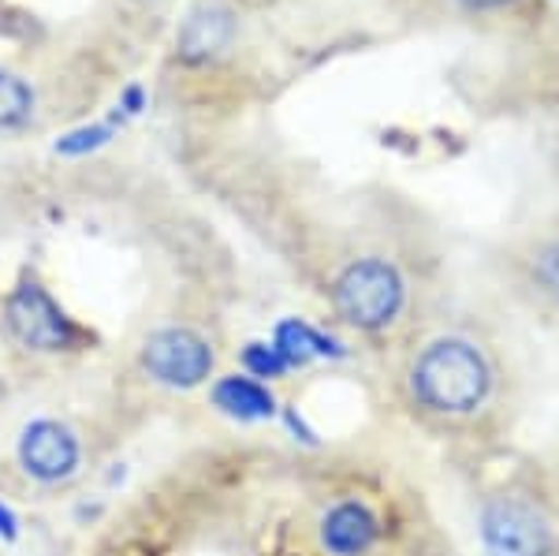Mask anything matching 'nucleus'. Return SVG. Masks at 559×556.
Listing matches in <instances>:
<instances>
[{"label": "nucleus", "instance_id": "obj_1", "mask_svg": "<svg viewBox=\"0 0 559 556\" xmlns=\"http://www.w3.org/2000/svg\"><path fill=\"white\" fill-rule=\"evenodd\" d=\"M403 392L421 418L466 423L481 415L496 397V363L481 340L440 333L407 358Z\"/></svg>", "mask_w": 559, "mask_h": 556}, {"label": "nucleus", "instance_id": "obj_2", "mask_svg": "<svg viewBox=\"0 0 559 556\" xmlns=\"http://www.w3.org/2000/svg\"><path fill=\"white\" fill-rule=\"evenodd\" d=\"M329 303L347 329L362 336H384L407 314L411 284L392 258L355 255L332 273Z\"/></svg>", "mask_w": 559, "mask_h": 556}, {"label": "nucleus", "instance_id": "obj_3", "mask_svg": "<svg viewBox=\"0 0 559 556\" xmlns=\"http://www.w3.org/2000/svg\"><path fill=\"white\" fill-rule=\"evenodd\" d=\"M0 326H4V333L15 347H23V352L38 358L90 352V344H94L90 326H83L57 299V292L49 284H41L38 276H20L4 292V299H0Z\"/></svg>", "mask_w": 559, "mask_h": 556}, {"label": "nucleus", "instance_id": "obj_4", "mask_svg": "<svg viewBox=\"0 0 559 556\" xmlns=\"http://www.w3.org/2000/svg\"><path fill=\"white\" fill-rule=\"evenodd\" d=\"M485 556H559V531L548 508L526 489H500L477 512Z\"/></svg>", "mask_w": 559, "mask_h": 556}, {"label": "nucleus", "instance_id": "obj_5", "mask_svg": "<svg viewBox=\"0 0 559 556\" xmlns=\"http://www.w3.org/2000/svg\"><path fill=\"white\" fill-rule=\"evenodd\" d=\"M139 370L146 381L173 392H194L213 381L216 374V347L194 326H157L139 344Z\"/></svg>", "mask_w": 559, "mask_h": 556}, {"label": "nucleus", "instance_id": "obj_6", "mask_svg": "<svg viewBox=\"0 0 559 556\" xmlns=\"http://www.w3.org/2000/svg\"><path fill=\"white\" fill-rule=\"evenodd\" d=\"M15 463H20L26 478L45 489L68 486L83 474L86 441L68 418L38 415L23 423L20 437H15Z\"/></svg>", "mask_w": 559, "mask_h": 556}, {"label": "nucleus", "instance_id": "obj_7", "mask_svg": "<svg viewBox=\"0 0 559 556\" xmlns=\"http://www.w3.org/2000/svg\"><path fill=\"white\" fill-rule=\"evenodd\" d=\"M384 542V519L366 497L344 493L318 516V549L324 556H373Z\"/></svg>", "mask_w": 559, "mask_h": 556}, {"label": "nucleus", "instance_id": "obj_8", "mask_svg": "<svg viewBox=\"0 0 559 556\" xmlns=\"http://www.w3.org/2000/svg\"><path fill=\"white\" fill-rule=\"evenodd\" d=\"M236 12L228 4H216V0H205L198 4L176 31V57L191 68L213 64L236 42Z\"/></svg>", "mask_w": 559, "mask_h": 556}, {"label": "nucleus", "instance_id": "obj_9", "mask_svg": "<svg viewBox=\"0 0 559 556\" xmlns=\"http://www.w3.org/2000/svg\"><path fill=\"white\" fill-rule=\"evenodd\" d=\"M519 281L540 307L559 314V224L537 228L515 255Z\"/></svg>", "mask_w": 559, "mask_h": 556}, {"label": "nucleus", "instance_id": "obj_10", "mask_svg": "<svg viewBox=\"0 0 559 556\" xmlns=\"http://www.w3.org/2000/svg\"><path fill=\"white\" fill-rule=\"evenodd\" d=\"M210 403L236 423H269L276 415V392L250 374H221L210 381Z\"/></svg>", "mask_w": 559, "mask_h": 556}, {"label": "nucleus", "instance_id": "obj_11", "mask_svg": "<svg viewBox=\"0 0 559 556\" xmlns=\"http://www.w3.org/2000/svg\"><path fill=\"white\" fill-rule=\"evenodd\" d=\"M273 344L276 352L287 358V366H306L310 358H344L347 347L340 340H332L329 333L313 329L310 321L302 318H284L280 326L273 329Z\"/></svg>", "mask_w": 559, "mask_h": 556}, {"label": "nucleus", "instance_id": "obj_12", "mask_svg": "<svg viewBox=\"0 0 559 556\" xmlns=\"http://www.w3.org/2000/svg\"><path fill=\"white\" fill-rule=\"evenodd\" d=\"M38 120V90L31 79L0 68V134L31 131Z\"/></svg>", "mask_w": 559, "mask_h": 556}, {"label": "nucleus", "instance_id": "obj_13", "mask_svg": "<svg viewBox=\"0 0 559 556\" xmlns=\"http://www.w3.org/2000/svg\"><path fill=\"white\" fill-rule=\"evenodd\" d=\"M120 131H123V123L108 113L105 120H90V123H79V128L64 131L57 142H52V154L64 157V161L94 157V154H102L105 146H112V142L120 139Z\"/></svg>", "mask_w": 559, "mask_h": 556}, {"label": "nucleus", "instance_id": "obj_14", "mask_svg": "<svg viewBox=\"0 0 559 556\" xmlns=\"http://www.w3.org/2000/svg\"><path fill=\"white\" fill-rule=\"evenodd\" d=\"M239 363H242V374H250V378H258V381H280V378H287V358L276 352V344L273 340H254V344H247L239 352Z\"/></svg>", "mask_w": 559, "mask_h": 556}, {"label": "nucleus", "instance_id": "obj_15", "mask_svg": "<svg viewBox=\"0 0 559 556\" xmlns=\"http://www.w3.org/2000/svg\"><path fill=\"white\" fill-rule=\"evenodd\" d=\"M150 113V86L139 83V79H131V83L120 86V94H116V105H112V116L120 123H131L139 120V116Z\"/></svg>", "mask_w": 559, "mask_h": 556}, {"label": "nucleus", "instance_id": "obj_16", "mask_svg": "<svg viewBox=\"0 0 559 556\" xmlns=\"http://www.w3.org/2000/svg\"><path fill=\"white\" fill-rule=\"evenodd\" d=\"M20 534H23L20 516H15V508L0 497V542H20Z\"/></svg>", "mask_w": 559, "mask_h": 556}, {"label": "nucleus", "instance_id": "obj_17", "mask_svg": "<svg viewBox=\"0 0 559 556\" xmlns=\"http://www.w3.org/2000/svg\"><path fill=\"white\" fill-rule=\"evenodd\" d=\"M455 4L474 15H492V12H511L519 0H455Z\"/></svg>", "mask_w": 559, "mask_h": 556}]
</instances>
